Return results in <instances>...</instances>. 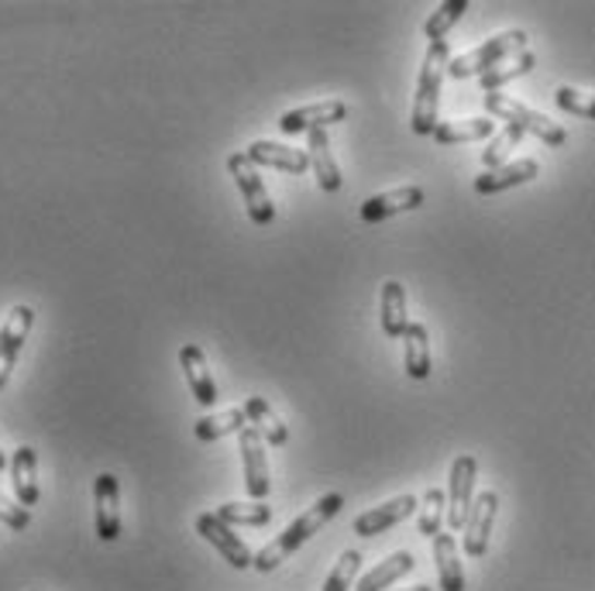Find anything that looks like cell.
Returning <instances> with one entry per match:
<instances>
[{"label": "cell", "instance_id": "277c9868", "mask_svg": "<svg viewBox=\"0 0 595 591\" xmlns=\"http://www.w3.org/2000/svg\"><path fill=\"white\" fill-rule=\"evenodd\" d=\"M486 110H489L492 117H499V121H506L510 128H520L523 134L540 138L544 145H551V149H558V145H564V141H568V131H564L561 125L547 121L544 114H537V110H530V107H523L520 101L503 97V93H486Z\"/></svg>", "mask_w": 595, "mask_h": 591}, {"label": "cell", "instance_id": "d4e9b609", "mask_svg": "<svg viewBox=\"0 0 595 591\" xmlns=\"http://www.w3.org/2000/svg\"><path fill=\"white\" fill-rule=\"evenodd\" d=\"M245 427H252L245 410H224V413H218V416H203V419H197L194 434H197V440L210 444V440H221V437H228V434H242Z\"/></svg>", "mask_w": 595, "mask_h": 591}, {"label": "cell", "instance_id": "52a82bcc", "mask_svg": "<svg viewBox=\"0 0 595 591\" xmlns=\"http://www.w3.org/2000/svg\"><path fill=\"white\" fill-rule=\"evenodd\" d=\"M197 533L210 543V547H218V554L237 567V571H245V567H255V554L248 551V543L234 533V527H228L218 512H200L197 516Z\"/></svg>", "mask_w": 595, "mask_h": 591}, {"label": "cell", "instance_id": "3957f363", "mask_svg": "<svg viewBox=\"0 0 595 591\" xmlns=\"http://www.w3.org/2000/svg\"><path fill=\"white\" fill-rule=\"evenodd\" d=\"M516 52H527V32H503V35H495L489 42H482L479 49H471L458 59H451L447 66V76L451 80H468V76H486L489 69H495L499 62H506L510 56Z\"/></svg>", "mask_w": 595, "mask_h": 591}, {"label": "cell", "instance_id": "44dd1931", "mask_svg": "<svg viewBox=\"0 0 595 591\" xmlns=\"http://www.w3.org/2000/svg\"><path fill=\"white\" fill-rule=\"evenodd\" d=\"M417 567V557L410 551H399L393 554L389 560H383L378 567H372V571L359 581V588L354 591H383V588H393L399 578H407L410 571Z\"/></svg>", "mask_w": 595, "mask_h": 591}, {"label": "cell", "instance_id": "4dcf8cb0", "mask_svg": "<svg viewBox=\"0 0 595 591\" xmlns=\"http://www.w3.org/2000/svg\"><path fill=\"white\" fill-rule=\"evenodd\" d=\"M520 141H523V131L520 128H503V131H495L492 141H489V149L482 152V165H486V173L489 169H499V165H506L510 152L520 149Z\"/></svg>", "mask_w": 595, "mask_h": 591}, {"label": "cell", "instance_id": "ba28073f", "mask_svg": "<svg viewBox=\"0 0 595 591\" xmlns=\"http://www.w3.org/2000/svg\"><path fill=\"white\" fill-rule=\"evenodd\" d=\"M32 323H35V310L21 303L11 310L8 323L0 327V389L8 386V378H11V371L18 365V354H21V347H25V341L32 334Z\"/></svg>", "mask_w": 595, "mask_h": 591}, {"label": "cell", "instance_id": "e0dca14e", "mask_svg": "<svg viewBox=\"0 0 595 591\" xmlns=\"http://www.w3.org/2000/svg\"><path fill=\"white\" fill-rule=\"evenodd\" d=\"M245 155L252 158V165H269V169H282L290 176H303L311 169V155L290 145H279V141H255V145L245 149Z\"/></svg>", "mask_w": 595, "mask_h": 591}, {"label": "cell", "instance_id": "83f0119b", "mask_svg": "<svg viewBox=\"0 0 595 591\" xmlns=\"http://www.w3.org/2000/svg\"><path fill=\"white\" fill-rule=\"evenodd\" d=\"M218 516L228 527H266L272 519V506H266V503H224V506H218Z\"/></svg>", "mask_w": 595, "mask_h": 591}, {"label": "cell", "instance_id": "836d02e7", "mask_svg": "<svg viewBox=\"0 0 595 591\" xmlns=\"http://www.w3.org/2000/svg\"><path fill=\"white\" fill-rule=\"evenodd\" d=\"M0 523L11 527V530H25L32 523V516L25 506H14L8 495H0Z\"/></svg>", "mask_w": 595, "mask_h": 591}, {"label": "cell", "instance_id": "ffe728a7", "mask_svg": "<svg viewBox=\"0 0 595 591\" xmlns=\"http://www.w3.org/2000/svg\"><path fill=\"white\" fill-rule=\"evenodd\" d=\"M35 468H38L35 447H18L14 458H11V482H14L18 506H25V509L38 503V478H35Z\"/></svg>", "mask_w": 595, "mask_h": 591}, {"label": "cell", "instance_id": "8992f818", "mask_svg": "<svg viewBox=\"0 0 595 591\" xmlns=\"http://www.w3.org/2000/svg\"><path fill=\"white\" fill-rule=\"evenodd\" d=\"M475 475H479V461L471 454H458L451 464L447 478V523L451 530H465L468 512H471V492H475Z\"/></svg>", "mask_w": 595, "mask_h": 591}, {"label": "cell", "instance_id": "ac0fdd59", "mask_svg": "<svg viewBox=\"0 0 595 591\" xmlns=\"http://www.w3.org/2000/svg\"><path fill=\"white\" fill-rule=\"evenodd\" d=\"M306 155H311V165H314V173H317V182L324 193H338L341 189V169H338V162L335 155H330V141H327V128L320 131H311L306 134Z\"/></svg>", "mask_w": 595, "mask_h": 591}, {"label": "cell", "instance_id": "d6a6232c", "mask_svg": "<svg viewBox=\"0 0 595 591\" xmlns=\"http://www.w3.org/2000/svg\"><path fill=\"white\" fill-rule=\"evenodd\" d=\"M359 567H362V554L359 551H345L341 560H338V567L327 575L324 591H348L354 584V575H359Z\"/></svg>", "mask_w": 595, "mask_h": 591}, {"label": "cell", "instance_id": "4fadbf2b", "mask_svg": "<svg viewBox=\"0 0 595 591\" xmlns=\"http://www.w3.org/2000/svg\"><path fill=\"white\" fill-rule=\"evenodd\" d=\"M93 503H97V536L101 540H117L121 536V485H117V475L104 471V475L93 482Z\"/></svg>", "mask_w": 595, "mask_h": 591}, {"label": "cell", "instance_id": "6da1fadb", "mask_svg": "<svg viewBox=\"0 0 595 591\" xmlns=\"http://www.w3.org/2000/svg\"><path fill=\"white\" fill-rule=\"evenodd\" d=\"M341 506H345V499L338 492H330V495H324V499H317V506H311L300 519H293V523L285 527L272 543H266V547L255 554V567H258V571H276V567L290 554H296L324 523H330V519L341 512Z\"/></svg>", "mask_w": 595, "mask_h": 591}, {"label": "cell", "instance_id": "5bb4252c", "mask_svg": "<svg viewBox=\"0 0 595 591\" xmlns=\"http://www.w3.org/2000/svg\"><path fill=\"white\" fill-rule=\"evenodd\" d=\"M417 506H420V503L413 499V495H399V499H389V503H383V506H375V509L362 512L359 519H354V527H351V530L359 533V536H378V533H386V530L399 527L402 519H407Z\"/></svg>", "mask_w": 595, "mask_h": 591}, {"label": "cell", "instance_id": "9a60e30c", "mask_svg": "<svg viewBox=\"0 0 595 591\" xmlns=\"http://www.w3.org/2000/svg\"><path fill=\"white\" fill-rule=\"evenodd\" d=\"M537 173H540L537 158H516V162L499 165V169L482 173L479 179H475V193H479V197H495V193H503V189H513V186H523V182L537 179Z\"/></svg>", "mask_w": 595, "mask_h": 591}, {"label": "cell", "instance_id": "e575fe53", "mask_svg": "<svg viewBox=\"0 0 595 591\" xmlns=\"http://www.w3.org/2000/svg\"><path fill=\"white\" fill-rule=\"evenodd\" d=\"M407 591H434L431 584H417V588H407Z\"/></svg>", "mask_w": 595, "mask_h": 591}, {"label": "cell", "instance_id": "484cf974", "mask_svg": "<svg viewBox=\"0 0 595 591\" xmlns=\"http://www.w3.org/2000/svg\"><path fill=\"white\" fill-rule=\"evenodd\" d=\"M534 66H537V56L534 52H516L506 62H499L495 69H489L486 76H479V83H482L486 93H495L499 86H506V83H513L520 76H527Z\"/></svg>", "mask_w": 595, "mask_h": 591}, {"label": "cell", "instance_id": "d6986e66", "mask_svg": "<svg viewBox=\"0 0 595 591\" xmlns=\"http://www.w3.org/2000/svg\"><path fill=\"white\" fill-rule=\"evenodd\" d=\"M434 564H438L441 591H465V567L458 560V540L451 533L434 536Z\"/></svg>", "mask_w": 595, "mask_h": 591}, {"label": "cell", "instance_id": "f1b7e54d", "mask_svg": "<svg viewBox=\"0 0 595 591\" xmlns=\"http://www.w3.org/2000/svg\"><path fill=\"white\" fill-rule=\"evenodd\" d=\"M471 4L468 0H447V4H441L431 17H427V25H423V35L431 38V42H444V35L458 25V21L465 17Z\"/></svg>", "mask_w": 595, "mask_h": 591}, {"label": "cell", "instance_id": "4316f807", "mask_svg": "<svg viewBox=\"0 0 595 591\" xmlns=\"http://www.w3.org/2000/svg\"><path fill=\"white\" fill-rule=\"evenodd\" d=\"M489 134H495L489 117H468V121H447V125H438V131H434L438 145H458V141H482V138H489Z\"/></svg>", "mask_w": 595, "mask_h": 591}, {"label": "cell", "instance_id": "2e32d148", "mask_svg": "<svg viewBox=\"0 0 595 591\" xmlns=\"http://www.w3.org/2000/svg\"><path fill=\"white\" fill-rule=\"evenodd\" d=\"M179 365H183V375L189 382V392L197 395L200 406H218V382H213V375L207 368V358L197 344H183L179 347Z\"/></svg>", "mask_w": 595, "mask_h": 591}, {"label": "cell", "instance_id": "f546056e", "mask_svg": "<svg viewBox=\"0 0 595 591\" xmlns=\"http://www.w3.org/2000/svg\"><path fill=\"white\" fill-rule=\"evenodd\" d=\"M444 512H447V495L441 488H427V495L420 499V516H417V527L423 536H438L441 523H444Z\"/></svg>", "mask_w": 595, "mask_h": 591}, {"label": "cell", "instance_id": "30bf717a", "mask_svg": "<svg viewBox=\"0 0 595 591\" xmlns=\"http://www.w3.org/2000/svg\"><path fill=\"white\" fill-rule=\"evenodd\" d=\"M348 117V104L345 101H320V104H306L296 107L290 114L279 117V131L282 134H311L320 128H330Z\"/></svg>", "mask_w": 595, "mask_h": 591}, {"label": "cell", "instance_id": "603a6c76", "mask_svg": "<svg viewBox=\"0 0 595 591\" xmlns=\"http://www.w3.org/2000/svg\"><path fill=\"white\" fill-rule=\"evenodd\" d=\"M402 344H407V375L413 382H423L431 375V338H427V327L423 323H410L407 334H402Z\"/></svg>", "mask_w": 595, "mask_h": 591}, {"label": "cell", "instance_id": "cb8c5ba5", "mask_svg": "<svg viewBox=\"0 0 595 591\" xmlns=\"http://www.w3.org/2000/svg\"><path fill=\"white\" fill-rule=\"evenodd\" d=\"M407 327H410L407 289H402L396 279H389L383 286V330H386V338H402Z\"/></svg>", "mask_w": 595, "mask_h": 591}, {"label": "cell", "instance_id": "8fae6325", "mask_svg": "<svg viewBox=\"0 0 595 591\" xmlns=\"http://www.w3.org/2000/svg\"><path fill=\"white\" fill-rule=\"evenodd\" d=\"M499 512V495L489 488L479 499L471 503L468 523H465V554L468 557H482L489 551V536H492V523Z\"/></svg>", "mask_w": 595, "mask_h": 591}, {"label": "cell", "instance_id": "7a4b0ae2", "mask_svg": "<svg viewBox=\"0 0 595 591\" xmlns=\"http://www.w3.org/2000/svg\"><path fill=\"white\" fill-rule=\"evenodd\" d=\"M447 66H451L447 38L444 42H431V49H427L423 66H420L413 114H410L413 134H434L438 131V104H441V83L447 76Z\"/></svg>", "mask_w": 595, "mask_h": 591}, {"label": "cell", "instance_id": "5b68a950", "mask_svg": "<svg viewBox=\"0 0 595 591\" xmlns=\"http://www.w3.org/2000/svg\"><path fill=\"white\" fill-rule=\"evenodd\" d=\"M228 173L234 176L237 189H242L248 217H252L258 227L272 224V221H276V206H272L269 189H266V182H261V176H258V169L252 165V158H248L245 152H234V155H228Z\"/></svg>", "mask_w": 595, "mask_h": 591}, {"label": "cell", "instance_id": "7c38bea8", "mask_svg": "<svg viewBox=\"0 0 595 591\" xmlns=\"http://www.w3.org/2000/svg\"><path fill=\"white\" fill-rule=\"evenodd\" d=\"M423 206V189L420 186H399V189H389V193H375L362 203V221L365 224H383L396 214H407V210H417Z\"/></svg>", "mask_w": 595, "mask_h": 591}, {"label": "cell", "instance_id": "1f68e13d", "mask_svg": "<svg viewBox=\"0 0 595 591\" xmlns=\"http://www.w3.org/2000/svg\"><path fill=\"white\" fill-rule=\"evenodd\" d=\"M555 104L564 114H575V117H585V121H595V93H582L575 86H558Z\"/></svg>", "mask_w": 595, "mask_h": 591}, {"label": "cell", "instance_id": "7402d4cb", "mask_svg": "<svg viewBox=\"0 0 595 591\" xmlns=\"http://www.w3.org/2000/svg\"><path fill=\"white\" fill-rule=\"evenodd\" d=\"M245 413H248V423L261 434V440L272 444V447H282L285 440H290V430H285V423L276 416V410L266 403L261 395H252L245 403Z\"/></svg>", "mask_w": 595, "mask_h": 591}, {"label": "cell", "instance_id": "9c48e42d", "mask_svg": "<svg viewBox=\"0 0 595 591\" xmlns=\"http://www.w3.org/2000/svg\"><path fill=\"white\" fill-rule=\"evenodd\" d=\"M242 464H245V492L255 503H266V495L272 488L269 478V458H266V440L255 427L242 430Z\"/></svg>", "mask_w": 595, "mask_h": 591}, {"label": "cell", "instance_id": "d590c367", "mask_svg": "<svg viewBox=\"0 0 595 591\" xmlns=\"http://www.w3.org/2000/svg\"><path fill=\"white\" fill-rule=\"evenodd\" d=\"M8 468V458H4V451H0V471H4Z\"/></svg>", "mask_w": 595, "mask_h": 591}]
</instances>
